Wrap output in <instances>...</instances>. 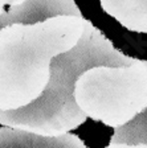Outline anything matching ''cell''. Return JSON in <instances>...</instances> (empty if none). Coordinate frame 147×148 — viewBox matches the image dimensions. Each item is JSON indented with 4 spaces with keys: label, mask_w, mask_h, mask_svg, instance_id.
<instances>
[{
    "label": "cell",
    "mask_w": 147,
    "mask_h": 148,
    "mask_svg": "<svg viewBox=\"0 0 147 148\" xmlns=\"http://www.w3.org/2000/svg\"><path fill=\"white\" fill-rule=\"evenodd\" d=\"M85 18L74 0H24L0 17V111L43 94L56 56L77 45Z\"/></svg>",
    "instance_id": "cell-1"
},
{
    "label": "cell",
    "mask_w": 147,
    "mask_h": 148,
    "mask_svg": "<svg viewBox=\"0 0 147 148\" xmlns=\"http://www.w3.org/2000/svg\"><path fill=\"white\" fill-rule=\"evenodd\" d=\"M137 58L115 49L109 38L85 18L77 45L56 56L50 78L36 101L27 107L0 111V124L43 136H60L85 123L86 115L74 101V86L81 74L95 66H129Z\"/></svg>",
    "instance_id": "cell-2"
},
{
    "label": "cell",
    "mask_w": 147,
    "mask_h": 148,
    "mask_svg": "<svg viewBox=\"0 0 147 148\" xmlns=\"http://www.w3.org/2000/svg\"><path fill=\"white\" fill-rule=\"evenodd\" d=\"M73 95L88 118L119 128L147 107V61L89 69L78 77Z\"/></svg>",
    "instance_id": "cell-3"
},
{
    "label": "cell",
    "mask_w": 147,
    "mask_h": 148,
    "mask_svg": "<svg viewBox=\"0 0 147 148\" xmlns=\"http://www.w3.org/2000/svg\"><path fill=\"white\" fill-rule=\"evenodd\" d=\"M0 148H86L77 135L43 136L11 127L0 128Z\"/></svg>",
    "instance_id": "cell-4"
},
{
    "label": "cell",
    "mask_w": 147,
    "mask_h": 148,
    "mask_svg": "<svg viewBox=\"0 0 147 148\" xmlns=\"http://www.w3.org/2000/svg\"><path fill=\"white\" fill-rule=\"evenodd\" d=\"M101 7L126 29L147 33V0H101Z\"/></svg>",
    "instance_id": "cell-5"
},
{
    "label": "cell",
    "mask_w": 147,
    "mask_h": 148,
    "mask_svg": "<svg viewBox=\"0 0 147 148\" xmlns=\"http://www.w3.org/2000/svg\"><path fill=\"white\" fill-rule=\"evenodd\" d=\"M109 144L147 145V107L125 126L114 128V134Z\"/></svg>",
    "instance_id": "cell-6"
},
{
    "label": "cell",
    "mask_w": 147,
    "mask_h": 148,
    "mask_svg": "<svg viewBox=\"0 0 147 148\" xmlns=\"http://www.w3.org/2000/svg\"><path fill=\"white\" fill-rule=\"evenodd\" d=\"M106 148H147L146 144H109Z\"/></svg>",
    "instance_id": "cell-7"
},
{
    "label": "cell",
    "mask_w": 147,
    "mask_h": 148,
    "mask_svg": "<svg viewBox=\"0 0 147 148\" xmlns=\"http://www.w3.org/2000/svg\"><path fill=\"white\" fill-rule=\"evenodd\" d=\"M6 4L11 7V0H0V17L6 12V11H4V5H6Z\"/></svg>",
    "instance_id": "cell-8"
},
{
    "label": "cell",
    "mask_w": 147,
    "mask_h": 148,
    "mask_svg": "<svg viewBox=\"0 0 147 148\" xmlns=\"http://www.w3.org/2000/svg\"><path fill=\"white\" fill-rule=\"evenodd\" d=\"M24 0H11V7L12 5H17V4H21Z\"/></svg>",
    "instance_id": "cell-9"
},
{
    "label": "cell",
    "mask_w": 147,
    "mask_h": 148,
    "mask_svg": "<svg viewBox=\"0 0 147 148\" xmlns=\"http://www.w3.org/2000/svg\"><path fill=\"white\" fill-rule=\"evenodd\" d=\"M105 148H106V147H105Z\"/></svg>",
    "instance_id": "cell-10"
}]
</instances>
